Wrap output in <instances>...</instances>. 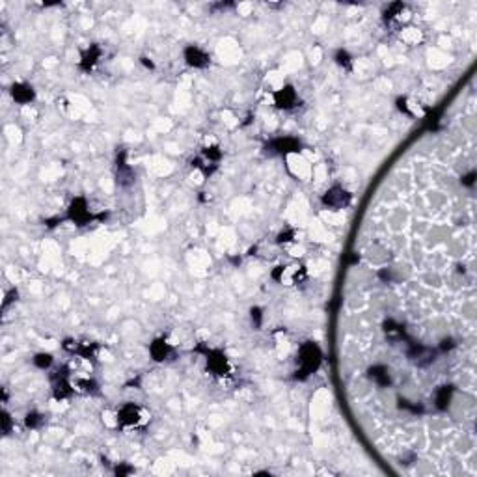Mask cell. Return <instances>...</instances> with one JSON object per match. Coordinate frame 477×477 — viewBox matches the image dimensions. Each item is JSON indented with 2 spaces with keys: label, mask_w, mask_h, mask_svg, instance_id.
I'll return each instance as SVG.
<instances>
[{
  "label": "cell",
  "mask_w": 477,
  "mask_h": 477,
  "mask_svg": "<svg viewBox=\"0 0 477 477\" xmlns=\"http://www.w3.org/2000/svg\"><path fill=\"white\" fill-rule=\"evenodd\" d=\"M270 147V151L274 153H289V151H298L300 144L294 140V138H278L274 142H270V145H267V149Z\"/></svg>",
  "instance_id": "8992f818"
},
{
  "label": "cell",
  "mask_w": 477,
  "mask_h": 477,
  "mask_svg": "<svg viewBox=\"0 0 477 477\" xmlns=\"http://www.w3.org/2000/svg\"><path fill=\"white\" fill-rule=\"evenodd\" d=\"M185 60L189 62V66L194 67H205L209 64V56L203 53L202 49H198V47H189L185 51Z\"/></svg>",
  "instance_id": "5b68a950"
},
{
  "label": "cell",
  "mask_w": 477,
  "mask_h": 477,
  "mask_svg": "<svg viewBox=\"0 0 477 477\" xmlns=\"http://www.w3.org/2000/svg\"><path fill=\"white\" fill-rule=\"evenodd\" d=\"M2 421H4V434H8V432H10V427H12V419H10V416H8V414H4Z\"/></svg>",
  "instance_id": "44dd1931"
},
{
  "label": "cell",
  "mask_w": 477,
  "mask_h": 477,
  "mask_svg": "<svg viewBox=\"0 0 477 477\" xmlns=\"http://www.w3.org/2000/svg\"><path fill=\"white\" fill-rule=\"evenodd\" d=\"M321 360H323V354H321V349L315 343H311V341H307V343H304V345L300 347V351H298V366H300V369L296 373H300V375H296V379L300 377V379H306L307 375H311V373L319 367Z\"/></svg>",
  "instance_id": "6da1fadb"
},
{
  "label": "cell",
  "mask_w": 477,
  "mask_h": 477,
  "mask_svg": "<svg viewBox=\"0 0 477 477\" xmlns=\"http://www.w3.org/2000/svg\"><path fill=\"white\" fill-rule=\"evenodd\" d=\"M408 356H410V360L414 362V364H418V366L425 367L429 366V364H432L434 362V356H436V353L432 351V349H429V347H423V345H414L408 349Z\"/></svg>",
  "instance_id": "3957f363"
},
{
  "label": "cell",
  "mask_w": 477,
  "mask_h": 477,
  "mask_svg": "<svg viewBox=\"0 0 477 477\" xmlns=\"http://www.w3.org/2000/svg\"><path fill=\"white\" fill-rule=\"evenodd\" d=\"M134 181V174L129 168V164L125 163V153H121L118 157V183L121 187H129Z\"/></svg>",
  "instance_id": "52a82bcc"
},
{
  "label": "cell",
  "mask_w": 477,
  "mask_h": 477,
  "mask_svg": "<svg viewBox=\"0 0 477 477\" xmlns=\"http://www.w3.org/2000/svg\"><path fill=\"white\" fill-rule=\"evenodd\" d=\"M119 423L123 425H136L140 419V408L134 405H125L121 410L118 412Z\"/></svg>",
  "instance_id": "9c48e42d"
},
{
  "label": "cell",
  "mask_w": 477,
  "mask_h": 477,
  "mask_svg": "<svg viewBox=\"0 0 477 477\" xmlns=\"http://www.w3.org/2000/svg\"><path fill=\"white\" fill-rule=\"evenodd\" d=\"M12 95H14V99L17 103H30L34 99V90L27 84H14Z\"/></svg>",
  "instance_id": "30bf717a"
},
{
  "label": "cell",
  "mask_w": 477,
  "mask_h": 477,
  "mask_svg": "<svg viewBox=\"0 0 477 477\" xmlns=\"http://www.w3.org/2000/svg\"><path fill=\"white\" fill-rule=\"evenodd\" d=\"M168 354H170V347H168V343L164 340H157L151 343V356L157 362H163Z\"/></svg>",
  "instance_id": "8fae6325"
},
{
  "label": "cell",
  "mask_w": 477,
  "mask_h": 477,
  "mask_svg": "<svg viewBox=\"0 0 477 477\" xmlns=\"http://www.w3.org/2000/svg\"><path fill=\"white\" fill-rule=\"evenodd\" d=\"M369 377H371L377 384L380 386H388L390 384V375H388V369L382 366H375L369 369Z\"/></svg>",
  "instance_id": "7c38bea8"
},
{
  "label": "cell",
  "mask_w": 477,
  "mask_h": 477,
  "mask_svg": "<svg viewBox=\"0 0 477 477\" xmlns=\"http://www.w3.org/2000/svg\"><path fill=\"white\" fill-rule=\"evenodd\" d=\"M41 421H43V418H41L40 414H34V412H32V414H28V416H27V425L30 427V429L38 427Z\"/></svg>",
  "instance_id": "e0dca14e"
},
{
  "label": "cell",
  "mask_w": 477,
  "mask_h": 477,
  "mask_svg": "<svg viewBox=\"0 0 477 477\" xmlns=\"http://www.w3.org/2000/svg\"><path fill=\"white\" fill-rule=\"evenodd\" d=\"M336 58H338V64H341V66H349V62H351V60H349V54H347L345 51H340Z\"/></svg>",
  "instance_id": "d6986e66"
},
{
  "label": "cell",
  "mask_w": 477,
  "mask_h": 477,
  "mask_svg": "<svg viewBox=\"0 0 477 477\" xmlns=\"http://www.w3.org/2000/svg\"><path fill=\"white\" fill-rule=\"evenodd\" d=\"M97 58H99V49L97 47H92V49L84 54V58H82V67H84V69H90V67L97 62Z\"/></svg>",
  "instance_id": "9a60e30c"
},
{
  "label": "cell",
  "mask_w": 477,
  "mask_h": 477,
  "mask_svg": "<svg viewBox=\"0 0 477 477\" xmlns=\"http://www.w3.org/2000/svg\"><path fill=\"white\" fill-rule=\"evenodd\" d=\"M205 155H207L209 161H218V158H220V151H216V147H207V149H205Z\"/></svg>",
  "instance_id": "ac0fdd59"
},
{
  "label": "cell",
  "mask_w": 477,
  "mask_h": 477,
  "mask_svg": "<svg viewBox=\"0 0 477 477\" xmlns=\"http://www.w3.org/2000/svg\"><path fill=\"white\" fill-rule=\"evenodd\" d=\"M349 202H351V194L341 189V187H334V189H330L323 196V203L327 205L328 209H343V207L349 205Z\"/></svg>",
  "instance_id": "7a4b0ae2"
},
{
  "label": "cell",
  "mask_w": 477,
  "mask_h": 477,
  "mask_svg": "<svg viewBox=\"0 0 477 477\" xmlns=\"http://www.w3.org/2000/svg\"><path fill=\"white\" fill-rule=\"evenodd\" d=\"M453 345H455V343H453V340H444V341H442V347H440V349H442V351H447V349H451Z\"/></svg>",
  "instance_id": "7402d4cb"
},
{
  "label": "cell",
  "mask_w": 477,
  "mask_h": 477,
  "mask_svg": "<svg viewBox=\"0 0 477 477\" xmlns=\"http://www.w3.org/2000/svg\"><path fill=\"white\" fill-rule=\"evenodd\" d=\"M473 177H475V174L471 172L470 176H466V177H464V179H462V183H464V185H471V183H473Z\"/></svg>",
  "instance_id": "603a6c76"
},
{
  "label": "cell",
  "mask_w": 477,
  "mask_h": 477,
  "mask_svg": "<svg viewBox=\"0 0 477 477\" xmlns=\"http://www.w3.org/2000/svg\"><path fill=\"white\" fill-rule=\"evenodd\" d=\"M451 393H453V388H451V386H442L436 392V406L440 410L447 408V405H449V401H451Z\"/></svg>",
  "instance_id": "5bb4252c"
},
{
  "label": "cell",
  "mask_w": 477,
  "mask_h": 477,
  "mask_svg": "<svg viewBox=\"0 0 477 477\" xmlns=\"http://www.w3.org/2000/svg\"><path fill=\"white\" fill-rule=\"evenodd\" d=\"M34 364L38 367H41V369H45V367H49L53 364V356H51V354H38V356L34 358Z\"/></svg>",
  "instance_id": "2e32d148"
},
{
  "label": "cell",
  "mask_w": 477,
  "mask_h": 477,
  "mask_svg": "<svg viewBox=\"0 0 477 477\" xmlns=\"http://www.w3.org/2000/svg\"><path fill=\"white\" fill-rule=\"evenodd\" d=\"M207 362H209V367L216 373V375H224L226 369H228L226 356H222V354H211L209 358H207Z\"/></svg>",
  "instance_id": "4fadbf2b"
},
{
  "label": "cell",
  "mask_w": 477,
  "mask_h": 477,
  "mask_svg": "<svg viewBox=\"0 0 477 477\" xmlns=\"http://www.w3.org/2000/svg\"><path fill=\"white\" fill-rule=\"evenodd\" d=\"M252 321H255V327H259L261 325V309H252Z\"/></svg>",
  "instance_id": "ffe728a7"
},
{
  "label": "cell",
  "mask_w": 477,
  "mask_h": 477,
  "mask_svg": "<svg viewBox=\"0 0 477 477\" xmlns=\"http://www.w3.org/2000/svg\"><path fill=\"white\" fill-rule=\"evenodd\" d=\"M69 218H71L73 222L79 224V226H84V224H88L93 218L92 213L86 207V202L82 198H77V200L71 203V207H69Z\"/></svg>",
  "instance_id": "277c9868"
},
{
  "label": "cell",
  "mask_w": 477,
  "mask_h": 477,
  "mask_svg": "<svg viewBox=\"0 0 477 477\" xmlns=\"http://www.w3.org/2000/svg\"><path fill=\"white\" fill-rule=\"evenodd\" d=\"M274 101L280 108H291V106H294V103H296V93H294V90L291 86H287V88H283L280 92H276Z\"/></svg>",
  "instance_id": "ba28073f"
}]
</instances>
